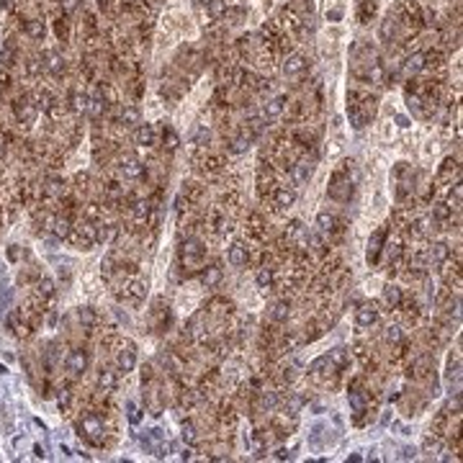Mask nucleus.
I'll return each mask as SVG.
<instances>
[{
  "label": "nucleus",
  "instance_id": "obj_1",
  "mask_svg": "<svg viewBox=\"0 0 463 463\" xmlns=\"http://www.w3.org/2000/svg\"><path fill=\"white\" fill-rule=\"evenodd\" d=\"M77 427H80V435L87 440V443H93V445H101V443H103L106 430H103V422L98 420V417L87 414L85 420H80V422H77Z\"/></svg>",
  "mask_w": 463,
  "mask_h": 463
},
{
  "label": "nucleus",
  "instance_id": "obj_2",
  "mask_svg": "<svg viewBox=\"0 0 463 463\" xmlns=\"http://www.w3.org/2000/svg\"><path fill=\"white\" fill-rule=\"evenodd\" d=\"M352 196V183L345 172H335L332 175V183H329V198H335V201H350Z\"/></svg>",
  "mask_w": 463,
  "mask_h": 463
},
{
  "label": "nucleus",
  "instance_id": "obj_3",
  "mask_svg": "<svg viewBox=\"0 0 463 463\" xmlns=\"http://www.w3.org/2000/svg\"><path fill=\"white\" fill-rule=\"evenodd\" d=\"M204 255H206V247L198 239H186L180 245V257H183L186 265L198 268V265H201V260H204Z\"/></svg>",
  "mask_w": 463,
  "mask_h": 463
},
{
  "label": "nucleus",
  "instance_id": "obj_4",
  "mask_svg": "<svg viewBox=\"0 0 463 463\" xmlns=\"http://www.w3.org/2000/svg\"><path fill=\"white\" fill-rule=\"evenodd\" d=\"M67 239H72V245H77L80 250H87L96 242V227H90V224H77V227H72V232H70V237Z\"/></svg>",
  "mask_w": 463,
  "mask_h": 463
},
{
  "label": "nucleus",
  "instance_id": "obj_5",
  "mask_svg": "<svg viewBox=\"0 0 463 463\" xmlns=\"http://www.w3.org/2000/svg\"><path fill=\"white\" fill-rule=\"evenodd\" d=\"M64 368H67L70 376H82V373L87 371V352L85 350H72L67 355V363H64Z\"/></svg>",
  "mask_w": 463,
  "mask_h": 463
},
{
  "label": "nucleus",
  "instance_id": "obj_6",
  "mask_svg": "<svg viewBox=\"0 0 463 463\" xmlns=\"http://www.w3.org/2000/svg\"><path fill=\"white\" fill-rule=\"evenodd\" d=\"M116 365H119L121 373H131V371H134V365H137V350H134V345H131V342H126V345L119 350Z\"/></svg>",
  "mask_w": 463,
  "mask_h": 463
},
{
  "label": "nucleus",
  "instance_id": "obj_7",
  "mask_svg": "<svg viewBox=\"0 0 463 463\" xmlns=\"http://www.w3.org/2000/svg\"><path fill=\"white\" fill-rule=\"evenodd\" d=\"M376 319H379V309H376V304H360L358 306V312H355V324L358 327H373L376 324Z\"/></svg>",
  "mask_w": 463,
  "mask_h": 463
},
{
  "label": "nucleus",
  "instance_id": "obj_8",
  "mask_svg": "<svg viewBox=\"0 0 463 463\" xmlns=\"http://www.w3.org/2000/svg\"><path fill=\"white\" fill-rule=\"evenodd\" d=\"M13 111H16V119L21 121V124H34V119H36V106L29 101V98H21V101H16V106H13Z\"/></svg>",
  "mask_w": 463,
  "mask_h": 463
},
{
  "label": "nucleus",
  "instance_id": "obj_9",
  "mask_svg": "<svg viewBox=\"0 0 463 463\" xmlns=\"http://www.w3.org/2000/svg\"><path fill=\"white\" fill-rule=\"evenodd\" d=\"M384 242H386V229H379V232L371 234V242H368V262H371V265L384 252Z\"/></svg>",
  "mask_w": 463,
  "mask_h": 463
},
{
  "label": "nucleus",
  "instance_id": "obj_10",
  "mask_svg": "<svg viewBox=\"0 0 463 463\" xmlns=\"http://www.w3.org/2000/svg\"><path fill=\"white\" fill-rule=\"evenodd\" d=\"M227 257H229V262L234 268H242V265H247V262H250V250L242 245V242H234V245L229 247V252H227Z\"/></svg>",
  "mask_w": 463,
  "mask_h": 463
},
{
  "label": "nucleus",
  "instance_id": "obj_11",
  "mask_svg": "<svg viewBox=\"0 0 463 463\" xmlns=\"http://www.w3.org/2000/svg\"><path fill=\"white\" fill-rule=\"evenodd\" d=\"M329 371H337V368L332 365V360H329L327 355H322V358H317L312 365H309V376H312L314 381H322Z\"/></svg>",
  "mask_w": 463,
  "mask_h": 463
},
{
  "label": "nucleus",
  "instance_id": "obj_12",
  "mask_svg": "<svg viewBox=\"0 0 463 463\" xmlns=\"http://www.w3.org/2000/svg\"><path fill=\"white\" fill-rule=\"evenodd\" d=\"M41 62H44V70H47L49 75H54V77H59L64 72V59L57 52H47L41 57Z\"/></svg>",
  "mask_w": 463,
  "mask_h": 463
},
{
  "label": "nucleus",
  "instance_id": "obj_13",
  "mask_svg": "<svg viewBox=\"0 0 463 463\" xmlns=\"http://www.w3.org/2000/svg\"><path fill=\"white\" fill-rule=\"evenodd\" d=\"M286 108V98L283 96H275V98H268L262 103V119H278Z\"/></svg>",
  "mask_w": 463,
  "mask_h": 463
},
{
  "label": "nucleus",
  "instance_id": "obj_14",
  "mask_svg": "<svg viewBox=\"0 0 463 463\" xmlns=\"http://www.w3.org/2000/svg\"><path fill=\"white\" fill-rule=\"evenodd\" d=\"M291 178H294L296 186L309 183V178H312V162H306V160L294 162V165H291Z\"/></svg>",
  "mask_w": 463,
  "mask_h": 463
},
{
  "label": "nucleus",
  "instance_id": "obj_15",
  "mask_svg": "<svg viewBox=\"0 0 463 463\" xmlns=\"http://www.w3.org/2000/svg\"><path fill=\"white\" fill-rule=\"evenodd\" d=\"M448 257H450V247L445 245V242H432V247L427 250V260L432 262V265H443Z\"/></svg>",
  "mask_w": 463,
  "mask_h": 463
},
{
  "label": "nucleus",
  "instance_id": "obj_16",
  "mask_svg": "<svg viewBox=\"0 0 463 463\" xmlns=\"http://www.w3.org/2000/svg\"><path fill=\"white\" fill-rule=\"evenodd\" d=\"M335 229H337V216L329 214V211H322L317 216V232L324 234V237H329V234H335Z\"/></svg>",
  "mask_w": 463,
  "mask_h": 463
},
{
  "label": "nucleus",
  "instance_id": "obj_17",
  "mask_svg": "<svg viewBox=\"0 0 463 463\" xmlns=\"http://www.w3.org/2000/svg\"><path fill=\"white\" fill-rule=\"evenodd\" d=\"M121 175H124V178H129V180H139L142 175H144V165L139 160H134V157H129V160L121 162Z\"/></svg>",
  "mask_w": 463,
  "mask_h": 463
},
{
  "label": "nucleus",
  "instance_id": "obj_18",
  "mask_svg": "<svg viewBox=\"0 0 463 463\" xmlns=\"http://www.w3.org/2000/svg\"><path fill=\"white\" fill-rule=\"evenodd\" d=\"M347 402H350V412H352V414H355L358 420H360V414L365 412V404H368V402H365V394H363L360 389H350V394H347Z\"/></svg>",
  "mask_w": 463,
  "mask_h": 463
},
{
  "label": "nucleus",
  "instance_id": "obj_19",
  "mask_svg": "<svg viewBox=\"0 0 463 463\" xmlns=\"http://www.w3.org/2000/svg\"><path fill=\"white\" fill-rule=\"evenodd\" d=\"M116 384H119L116 373L111 368H101V373H98V389L103 394H111V391H116Z\"/></svg>",
  "mask_w": 463,
  "mask_h": 463
},
{
  "label": "nucleus",
  "instance_id": "obj_20",
  "mask_svg": "<svg viewBox=\"0 0 463 463\" xmlns=\"http://www.w3.org/2000/svg\"><path fill=\"white\" fill-rule=\"evenodd\" d=\"M384 301H386L389 309H399L402 301H404L399 286H396V283H386V286H384Z\"/></svg>",
  "mask_w": 463,
  "mask_h": 463
},
{
  "label": "nucleus",
  "instance_id": "obj_21",
  "mask_svg": "<svg viewBox=\"0 0 463 463\" xmlns=\"http://www.w3.org/2000/svg\"><path fill=\"white\" fill-rule=\"evenodd\" d=\"M427 67V57L422 54V52H414V54H409L407 57V62H404V70H407V75H417V72H422Z\"/></svg>",
  "mask_w": 463,
  "mask_h": 463
},
{
  "label": "nucleus",
  "instance_id": "obj_22",
  "mask_svg": "<svg viewBox=\"0 0 463 463\" xmlns=\"http://www.w3.org/2000/svg\"><path fill=\"white\" fill-rule=\"evenodd\" d=\"M268 317L273 322H286V319L291 317V304L289 301H273L270 309H268Z\"/></svg>",
  "mask_w": 463,
  "mask_h": 463
},
{
  "label": "nucleus",
  "instance_id": "obj_23",
  "mask_svg": "<svg viewBox=\"0 0 463 463\" xmlns=\"http://www.w3.org/2000/svg\"><path fill=\"white\" fill-rule=\"evenodd\" d=\"M154 129L149 126V124H142V126H137V131H134V144H139V147H152L154 144Z\"/></svg>",
  "mask_w": 463,
  "mask_h": 463
},
{
  "label": "nucleus",
  "instance_id": "obj_24",
  "mask_svg": "<svg viewBox=\"0 0 463 463\" xmlns=\"http://www.w3.org/2000/svg\"><path fill=\"white\" fill-rule=\"evenodd\" d=\"M304 70H306V59H304L301 54L286 57V62H283V72H286V75H301Z\"/></svg>",
  "mask_w": 463,
  "mask_h": 463
},
{
  "label": "nucleus",
  "instance_id": "obj_25",
  "mask_svg": "<svg viewBox=\"0 0 463 463\" xmlns=\"http://www.w3.org/2000/svg\"><path fill=\"white\" fill-rule=\"evenodd\" d=\"M273 198H275V204H278L281 209H289V206L296 204V193H294L291 188H286V186H278V188L273 191Z\"/></svg>",
  "mask_w": 463,
  "mask_h": 463
},
{
  "label": "nucleus",
  "instance_id": "obj_26",
  "mask_svg": "<svg viewBox=\"0 0 463 463\" xmlns=\"http://www.w3.org/2000/svg\"><path fill=\"white\" fill-rule=\"evenodd\" d=\"M119 124H121V126H137V124H139V108L124 106L121 111H119Z\"/></svg>",
  "mask_w": 463,
  "mask_h": 463
},
{
  "label": "nucleus",
  "instance_id": "obj_27",
  "mask_svg": "<svg viewBox=\"0 0 463 463\" xmlns=\"http://www.w3.org/2000/svg\"><path fill=\"white\" fill-rule=\"evenodd\" d=\"M52 232H54V237H57V239H67V237H70V232H72L70 219H67V216H57L54 222H52Z\"/></svg>",
  "mask_w": 463,
  "mask_h": 463
},
{
  "label": "nucleus",
  "instance_id": "obj_28",
  "mask_svg": "<svg viewBox=\"0 0 463 463\" xmlns=\"http://www.w3.org/2000/svg\"><path fill=\"white\" fill-rule=\"evenodd\" d=\"M201 281H204L206 289H214V286H219V283H222V268H219V265H209V268L201 273Z\"/></svg>",
  "mask_w": 463,
  "mask_h": 463
},
{
  "label": "nucleus",
  "instance_id": "obj_29",
  "mask_svg": "<svg viewBox=\"0 0 463 463\" xmlns=\"http://www.w3.org/2000/svg\"><path fill=\"white\" fill-rule=\"evenodd\" d=\"M250 144H252V137L247 134H237L232 142H229V152H234V154H242V152H247L250 149Z\"/></svg>",
  "mask_w": 463,
  "mask_h": 463
},
{
  "label": "nucleus",
  "instance_id": "obj_30",
  "mask_svg": "<svg viewBox=\"0 0 463 463\" xmlns=\"http://www.w3.org/2000/svg\"><path fill=\"white\" fill-rule=\"evenodd\" d=\"M329 360H332V365L337 368V371H342L347 363H350V352L345 350V347H335V350H329V355H327Z\"/></svg>",
  "mask_w": 463,
  "mask_h": 463
},
{
  "label": "nucleus",
  "instance_id": "obj_31",
  "mask_svg": "<svg viewBox=\"0 0 463 463\" xmlns=\"http://www.w3.org/2000/svg\"><path fill=\"white\" fill-rule=\"evenodd\" d=\"M26 34H29L34 41H41L44 36H47V26H44L41 18H34V21H29V24H26Z\"/></svg>",
  "mask_w": 463,
  "mask_h": 463
},
{
  "label": "nucleus",
  "instance_id": "obj_32",
  "mask_svg": "<svg viewBox=\"0 0 463 463\" xmlns=\"http://www.w3.org/2000/svg\"><path fill=\"white\" fill-rule=\"evenodd\" d=\"M13 62H16V44L8 41V44L0 47V64H3V67H11Z\"/></svg>",
  "mask_w": 463,
  "mask_h": 463
},
{
  "label": "nucleus",
  "instance_id": "obj_33",
  "mask_svg": "<svg viewBox=\"0 0 463 463\" xmlns=\"http://www.w3.org/2000/svg\"><path fill=\"white\" fill-rule=\"evenodd\" d=\"M273 281H275V275H273V268L262 265V268L257 270V286H260V289H273Z\"/></svg>",
  "mask_w": 463,
  "mask_h": 463
},
{
  "label": "nucleus",
  "instance_id": "obj_34",
  "mask_svg": "<svg viewBox=\"0 0 463 463\" xmlns=\"http://www.w3.org/2000/svg\"><path fill=\"white\" fill-rule=\"evenodd\" d=\"M448 216H450V206H448V204H437V206L432 209V222H435V224H445Z\"/></svg>",
  "mask_w": 463,
  "mask_h": 463
},
{
  "label": "nucleus",
  "instance_id": "obj_35",
  "mask_svg": "<svg viewBox=\"0 0 463 463\" xmlns=\"http://www.w3.org/2000/svg\"><path fill=\"white\" fill-rule=\"evenodd\" d=\"M44 193L52 196V198H57V196H62V193H64V183H62L59 178H49V180H47V186H44Z\"/></svg>",
  "mask_w": 463,
  "mask_h": 463
},
{
  "label": "nucleus",
  "instance_id": "obj_36",
  "mask_svg": "<svg viewBox=\"0 0 463 463\" xmlns=\"http://www.w3.org/2000/svg\"><path fill=\"white\" fill-rule=\"evenodd\" d=\"M126 294L134 299V301H139L144 294H147V283H142V281H134V283H129V289H126Z\"/></svg>",
  "mask_w": 463,
  "mask_h": 463
},
{
  "label": "nucleus",
  "instance_id": "obj_37",
  "mask_svg": "<svg viewBox=\"0 0 463 463\" xmlns=\"http://www.w3.org/2000/svg\"><path fill=\"white\" fill-rule=\"evenodd\" d=\"M180 437H183V443L193 445V443H196V440H198V432H196V427H193L191 422H186V425L180 427Z\"/></svg>",
  "mask_w": 463,
  "mask_h": 463
},
{
  "label": "nucleus",
  "instance_id": "obj_38",
  "mask_svg": "<svg viewBox=\"0 0 463 463\" xmlns=\"http://www.w3.org/2000/svg\"><path fill=\"white\" fill-rule=\"evenodd\" d=\"M384 337H386V342L396 345V342H402V329L396 327V324H389V327L384 329Z\"/></svg>",
  "mask_w": 463,
  "mask_h": 463
},
{
  "label": "nucleus",
  "instance_id": "obj_39",
  "mask_svg": "<svg viewBox=\"0 0 463 463\" xmlns=\"http://www.w3.org/2000/svg\"><path fill=\"white\" fill-rule=\"evenodd\" d=\"M260 407L265 409V412H273L278 407V396L273 391H265V394H262V399H260Z\"/></svg>",
  "mask_w": 463,
  "mask_h": 463
},
{
  "label": "nucleus",
  "instance_id": "obj_40",
  "mask_svg": "<svg viewBox=\"0 0 463 463\" xmlns=\"http://www.w3.org/2000/svg\"><path fill=\"white\" fill-rule=\"evenodd\" d=\"M72 111H77V114H82V111H87V96L85 93H72Z\"/></svg>",
  "mask_w": 463,
  "mask_h": 463
},
{
  "label": "nucleus",
  "instance_id": "obj_41",
  "mask_svg": "<svg viewBox=\"0 0 463 463\" xmlns=\"http://www.w3.org/2000/svg\"><path fill=\"white\" fill-rule=\"evenodd\" d=\"M458 379H460V360H458V358H455V360L450 358V360H448V381H450V384L455 381V386H458Z\"/></svg>",
  "mask_w": 463,
  "mask_h": 463
},
{
  "label": "nucleus",
  "instance_id": "obj_42",
  "mask_svg": "<svg viewBox=\"0 0 463 463\" xmlns=\"http://www.w3.org/2000/svg\"><path fill=\"white\" fill-rule=\"evenodd\" d=\"M134 216L139 219V222H147V216H149V201H137L134 204Z\"/></svg>",
  "mask_w": 463,
  "mask_h": 463
},
{
  "label": "nucleus",
  "instance_id": "obj_43",
  "mask_svg": "<svg viewBox=\"0 0 463 463\" xmlns=\"http://www.w3.org/2000/svg\"><path fill=\"white\" fill-rule=\"evenodd\" d=\"M77 319H80L82 324H93V322H96V314H93V309H87V306L77 309Z\"/></svg>",
  "mask_w": 463,
  "mask_h": 463
},
{
  "label": "nucleus",
  "instance_id": "obj_44",
  "mask_svg": "<svg viewBox=\"0 0 463 463\" xmlns=\"http://www.w3.org/2000/svg\"><path fill=\"white\" fill-rule=\"evenodd\" d=\"M39 294L41 296H54V283L49 278H41L39 281Z\"/></svg>",
  "mask_w": 463,
  "mask_h": 463
},
{
  "label": "nucleus",
  "instance_id": "obj_45",
  "mask_svg": "<svg viewBox=\"0 0 463 463\" xmlns=\"http://www.w3.org/2000/svg\"><path fill=\"white\" fill-rule=\"evenodd\" d=\"M126 414H129V422H139V409H137V404L134 402H126Z\"/></svg>",
  "mask_w": 463,
  "mask_h": 463
},
{
  "label": "nucleus",
  "instance_id": "obj_46",
  "mask_svg": "<svg viewBox=\"0 0 463 463\" xmlns=\"http://www.w3.org/2000/svg\"><path fill=\"white\" fill-rule=\"evenodd\" d=\"M165 142H167V149H175L178 147V134L172 129H165Z\"/></svg>",
  "mask_w": 463,
  "mask_h": 463
},
{
  "label": "nucleus",
  "instance_id": "obj_47",
  "mask_svg": "<svg viewBox=\"0 0 463 463\" xmlns=\"http://www.w3.org/2000/svg\"><path fill=\"white\" fill-rule=\"evenodd\" d=\"M425 450H430L432 455L440 450V440H435V437H425Z\"/></svg>",
  "mask_w": 463,
  "mask_h": 463
},
{
  "label": "nucleus",
  "instance_id": "obj_48",
  "mask_svg": "<svg viewBox=\"0 0 463 463\" xmlns=\"http://www.w3.org/2000/svg\"><path fill=\"white\" fill-rule=\"evenodd\" d=\"M389 34H394V18H391V16L386 18V24L381 26V36H384V39H389Z\"/></svg>",
  "mask_w": 463,
  "mask_h": 463
},
{
  "label": "nucleus",
  "instance_id": "obj_49",
  "mask_svg": "<svg viewBox=\"0 0 463 463\" xmlns=\"http://www.w3.org/2000/svg\"><path fill=\"white\" fill-rule=\"evenodd\" d=\"M77 6H80V0H62V11H64V13L77 11Z\"/></svg>",
  "mask_w": 463,
  "mask_h": 463
},
{
  "label": "nucleus",
  "instance_id": "obj_50",
  "mask_svg": "<svg viewBox=\"0 0 463 463\" xmlns=\"http://www.w3.org/2000/svg\"><path fill=\"white\" fill-rule=\"evenodd\" d=\"M414 453H417L414 448H402V455H399V458H404V460H409V458H414Z\"/></svg>",
  "mask_w": 463,
  "mask_h": 463
},
{
  "label": "nucleus",
  "instance_id": "obj_51",
  "mask_svg": "<svg viewBox=\"0 0 463 463\" xmlns=\"http://www.w3.org/2000/svg\"><path fill=\"white\" fill-rule=\"evenodd\" d=\"M340 16H342V11H337V8H335V11H329V13H327V18H332V21H337Z\"/></svg>",
  "mask_w": 463,
  "mask_h": 463
},
{
  "label": "nucleus",
  "instance_id": "obj_52",
  "mask_svg": "<svg viewBox=\"0 0 463 463\" xmlns=\"http://www.w3.org/2000/svg\"><path fill=\"white\" fill-rule=\"evenodd\" d=\"M8 257H11V260H18V250H16V245L8 250Z\"/></svg>",
  "mask_w": 463,
  "mask_h": 463
},
{
  "label": "nucleus",
  "instance_id": "obj_53",
  "mask_svg": "<svg viewBox=\"0 0 463 463\" xmlns=\"http://www.w3.org/2000/svg\"><path fill=\"white\" fill-rule=\"evenodd\" d=\"M275 458H281V460H283V458H289V453H286V450L281 448V450H275Z\"/></svg>",
  "mask_w": 463,
  "mask_h": 463
},
{
  "label": "nucleus",
  "instance_id": "obj_54",
  "mask_svg": "<svg viewBox=\"0 0 463 463\" xmlns=\"http://www.w3.org/2000/svg\"><path fill=\"white\" fill-rule=\"evenodd\" d=\"M396 121H399V126H404V129H407V126H409V121H407V119H404V116H399V119H396Z\"/></svg>",
  "mask_w": 463,
  "mask_h": 463
},
{
  "label": "nucleus",
  "instance_id": "obj_55",
  "mask_svg": "<svg viewBox=\"0 0 463 463\" xmlns=\"http://www.w3.org/2000/svg\"><path fill=\"white\" fill-rule=\"evenodd\" d=\"M0 154H3V142H0Z\"/></svg>",
  "mask_w": 463,
  "mask_h": 463
}]
</instances>
